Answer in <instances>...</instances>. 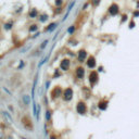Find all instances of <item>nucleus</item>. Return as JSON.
<instances>
[{
  "instance_id": "1a4fd4ad",
  "label": "nucleus",
  "mask_w": 139,
  "mask_h": 139,
  "mask_svg": "<svg viewBox=\"0 0 139 139\" xmlns=\"http://www.w3.org/2000/svg\"><path fill=\"white\" fill-rule=\"evenodd\" d=\"M86 57H87V52H86L85 50H80V51L78 52V60H79V62L85 61Z\"/></svg>"
},
{
  "instance_id": "2eb2a0df",
  "label": "nucleus",
  "mask_w": 139,
  "mask_h": 139,
  "mask_svg": "<svg viewBox=\"0 0 139 139\" xmlns=\"http://www.w3.org/2000/svg\"><path fill=\"white\" fill-rule=\"evenodd\" d=\"M127 19H128V15H127V14H123V15H122V23H124V22H125V21H127Z\"/></svg>"
},
{
  "instance_id": "7ed1b4c3",
  "label": "nucleus",
  "mask_w": 139,
  "mask_h": 139,
  "mask_svg": "<svg viewBox=\"0 0 139 139\" xmlns=\"http://www.w3.org/2000/svg\"><path fill=\"white\" fill-rule=\"evenodd\" d=\"M76 110L79 114H85L86 111H87V107L84 102H78L77 103V107H76Z\"/></svg>"
},
{
  "instance_id": "412c9836",
  "label": "nucleus",
  "mask_w": 139,
  "mask_h": 139,
  "mask_svg": "<svg viewBox=\"0 0 139 139\" xmlns=\"http://www.w3.org/2000/svg\"><path fill=\"white\" fill-rule=\"evenodd\" d=\"M62 3V0H56V5H60Z\"/></svg>"
},
{
  "instance_id": "aec40b11",
  "label": "nucleus",
  "mask_w": 139,
  "mask_h": 139,
  "mask_svg": "<svg viewBox=\"0 0 139 139\" xmlns=\"http://www.w3.org/2000/svg\"><path fill=\"white\" fill-rule=\"evenodd\" d=\"M74 29H75V27H74V26H72L71 28H69V33H70V34H72L73 32H74Z\"/></svg>"
},
{
  "instance_id": "f3484780",
  "label": "nucleus",
  "mask_w": 139,
  "mask_h": 139,
  "mask_svg": "<svg viewBox=\"0 0 139 139\" xmlns=\"http://www.w3.org/2000/svg\"><path fill=\"white\" fill-rule=\"evenodd\" d=\"M24 101H25V102L28 104L29 101H31V100H29V97H28V96H25V97H24Z\"/></svg>"
},
{
  "instance_id": "9b49d317",
  "label": "nucleus",
  "mask_w": 139,
  "mask_h": 139,
  "mask_svg": "<svg viewBox=\"0 0 139 139\" xmlns=\"http://www.w3.org/2000/svg\"><path fill=\"white\" fill-rule=\"evenodd\" d=\"M37 16V10H35V9H32V11L29 12V18H36Z\"/></svg>"
},
{
  "instance_id": "f8f14e48",
  "label": "nucleus",
  "mask_w": 139,
  "mask_h": 139,
  "mask_svg": "<svg viewBox=\"0 0 139 139\" xmlns=\"http://www.w3.org/2000/svg\"><path fill=\"white\" fill-rule=\"evenodd\" d=\"M100 1L101 0H91V3H93V7H98L100 5Z\"/></svg>"
},
{
  "instance_id": "0eeeda50",
  "label": "nucleus",
  "mask_w": 139,
  "mask_h": 139,
  "mask_svg": "<svg viewBox=\"0 0 139 139\" xmlns=\"http://www.w3.org/2000/svg\"><path fill=\"white\" fill-rule=\"evenodd\" d=\"M69 67H70V60L64 59L63 61H61V69L63 71H67Z\"/></svg>"
},
{
  "instance_id": "393cba45",
  "label": "nucleus",
  "mask_w": 139,
  "mask_h": 139,
  "mask_svg": "<svg viewBox=\"0 0 139 139\" xmlns=\"http://www.w3.org/2000/svg\"><path fill=\"white\" fill-rule=\"evenodd\" d=\"M137 9H139V1H137Z\"/></svg>"
},
{
  "instance_id": "b1692460",
  "label": "nucleus",
  "mask_w": 139,
  "mask_h": 139,
  "mask_svg": "<svg viewBox=\"0 0 139 139\" xmlns=\"http://www.w3.org/2000/svg\"><path fill=\"white\" fill-rule=\"evenodd\" d=\"M50 119V112H47V120Z\"/></svg>"
},
{
  "instance_id": "4be33fe9",
  "label": "nucleus",
  "mask_w": 139,
  "mask_h": 139,
  "mask_svg": "<svg viewBox=\"0 0 139 139\" xmlns=\"http://www.w3.org/2000/svg\"><path fill=\"white\" fill-rule=\"evenodd\" d=\"M47 42H48V41H45V42H42V45H41V48H45V47H46V45H47Z\"/></svg>"
},
{
  "instance_id": "f257e3e1",
  "label": "nucleus",
  "mask_w": 139,
  "mask_h": 139,
  "mask_svg": "<svg viewBox=\"0 0 139 139\" xmlns=\"http://www.w3.org/2000/svg\"><path fill=\"white\" fill-rule=\"evenodd\" d=\"M109 14L110 15H112V16H115V15H117L120 13V7H119V5H116V3H112V5L109 7Z\"/></svg>"
},
{
  "instance_id": "4468645a",
  "label": "nucleus",
  "mask_w": 139,
  "mask_h": 139,
  "mask_svg": "<svg viewBox=\"0 0 139 139\" xmlns=\"http://www.w3.org/2000/svg\"><path fill=\"white\" fill-rule=\"evenodd\" d=\"M135 26H136V23H135V21H130V22H129V28L133 29Z\"/></svg>"
},
{
  "instance_id": "ddd939ff",
  "label": "nucleus",
  "mask_w": 139,
  "mask_h": 139,
  "mask_svg": "<svg viewBox=\"0 0 139 139\" xmlns=\"http://www.w3.org/2000/svg\"><path fill=\"white\" fill-rule=\"evenodd\" d=\"M133 16H134V18H139V9H136V10L133 12Z\"/></svg>"
},
{
  "instance_id": "39448f33",
  "label": "nucleus",
  "mask_w": 139,
  "mask_h": 139,
  "mask_svg": "<svg viewBox=\"0 0 139 139\" xmlns=\"http://www.w3.org/2000/svg\"><path fill=\"white\" fill-rule=\"evenodd\" d=\"M61 95H62V89L60 87H56L51 91V96L53 97V98H59Z\"/></svg>"
},
{
  "instance_id": "a211bd4d",
  "label": "nucleus",
  "mask_w": 139,
  "mask_h": 139,
  "mask_svg": "<svg viewBox=\"0 0 139 139\" xmlns=\"http://www.w3.org/2000/svg\"><path fill=\"white\" fill-rule=\"evenodd\" d=\"M36 29H37V25H32V27L29 28V31L34 32V31H36Z\"/></svg>"
},
{
  "instance_id": "a878e982",
  "label": "nucleus",
  "mask_w": 139,
  "mask_h": 139,
  "mask_svg": "<svg viewBox=\"0 0 139 139\" xmlns=\"http://www.w3.org/2000/svg\"><path fill=\"white\" fill-rule=\"evenodd\" d=\"M50 139H56V137H54V136H52V137H51V138H50Z\"/></svg>"
},
{
  "instance_id": "423d86ee",
  "label": "nucleus",
  "mask_w": 139,
  "mask_h": 139,
  "mask_svg": "<svg viewBox=\"0 0 139 139\" xmlns=\"http://www.w3.org/2000/svg\"><path fill=\"white\" fill-rule=\"evenodd\" d=\"M87 66L90 69H93L96 66V59L95 57H89L87 60Z\"/></svg>"
},
{
  "instance_id": "f03ea898",
  "label": "nucleus",
  "mask_w": 139,
  "mask_h": 139,
  "mask_svg": "<svg viewBox=\"0 0 139 139\" xmlns=\"http://www.w3.org/2000/svg\"><path fill=\"white\" fill-rule=\"evenodd\" d=\"M98 79H99L98 73L96 72V71H93V72L89 74V82H90V84H91V86L97 84V83H98Z\"/></svg>"
},
{
  "instance_id": "9d476101",
  "label": "nucleus",
  "mask_w": 139,
  "mask_h": 139,
  "mask_svg": "<svg viewBox=\"0 0 139 139\" xmlns=\"http://www.w3.org/2000/svg\"><path fill=\"white\" fill-rule=\"evenodd\" d=\"M108 104H109V102L108 101H100L99 102V104H98V108L100 109L101 111H104V110H107V108H108Z\"/></svg>"
},
{
  "instance_id": "6ab92c4d",
  "label": "nucleus",
  "mask_w": 139,
  "mask_h": 139,
  "mask_svg": "<svg viewBox=\"0 0 139 139\" xmlns=\"http://www.w3.org/2000/svg\"><path fill=\"white\" fill-rule=\"evenodd\" d=\"M47 19H48V18H47V15H42L40 18V21H41V22H44V21H46Z\"/></svg>"
},
{
  "instance_id": "dca6fc26",
  "label": "nucleus",
  "mask_w": 139,
  "mask_h": 139,
  "mask_svg": "<svg viewBox=\"0 0 139 139\" xmlns=\"http://www.w3.org/2000/svg\"><path fill=\"white\" fill-rule=\"evenodd\" d=\"M54 27H56V24L52 23V24H50L49 25V27H47V31H51V29H53Z\"/></svg>"
},
{
  "instance_id": "6e6552de",
  "label": "nucleus",
  "mask_w": 139,
  "mask_h": 139,
  "mask_svg": "<svg viewBox=\"0 0 139 139\" xmlns=\"http://www.w3.org/2000/svg\"><path fill=\"white\" fill-rule=\"evenodd\" d=\"M84 75H85V70L83 69V67H77L76 69V76L77 78H84Z\"/></svg>"
},
{
  "instance_id": "20e7f679",
  "label": "nucleus",
  "mask_w": 139,
  "mask_h": 139,
  "mask_svg": "<svg viewBox=\"0 0 139 139\" xmlns=\"http://www.w3.org/2000/svg\"><path fill=\"white\" fill-rule=\"evenodd\" d=\"M73 97V89L72 88H66L64 91V93H63V99L66 101L71 100Z\"/></svg>"
},
{
  "instance_id": "5701e85b",
  "label": "nucleus",
  "mask_w": 139,
  "mask_h": 139,
  "mask_svg": "<svg viewBox=\"0 0 139 139\" xmlns=\"http://www.w3.org/2000/svg\"><path fill=\"white\" fill-rule=\"evenodd\" d=\"M5 28H7V29L11 28V24H5Z\"/></svg>"
}]
</instances>
